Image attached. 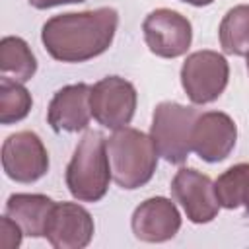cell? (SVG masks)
I'll use <instances>...</instances> for the list:
<instances>
[{
	"label": "cell",
	"mask_w": 249,
	"mask_h": 249,
	"mask_svg": "<svg viewBox=\"0 0 249 249\" xmlns=\"http://www.w3.org/2000/svg\"><path fill=\"white\" fill-rule=\"evenodd\" d=\"M2 167L16 183H35L49 171V152L35 132L19 130L2 144Z\"/></svg>",
	"instance_id": "8"
},
{
	"label": "cell",
	"mask_w": 249,
	"mask_h": 249,
	"mask_svg": "<svg viewBox=\"0 0 249 249\" xmlns=\"http://www.w3.org/2000/svg\"><path fill=\"white\" fill-rule=\"evenodd\" d=\"M56 202L47 195L16 193L6 202V214L29 237H45V228Z\"/></svg>",
	"instance_id": "14"
},
{
	"label": "cell",
	"mask_w": 249,
	"mask_h": 249,
	"mask_svg": "<svg viewBox=\"0 0 249 249\" xmlns=\"http://www.w3.org/2000/svg\"><path fill=\"white\" fill-rule=\"evenodd\" d=\"M33 99L27 88L8 76L0 78V123L14 124L23 121L31 111Z\"/></svg>",
	"instance_id": "17"
},
{
	"label": "cell",
	"mask_w": 249,
	"mask_h": 249,
	"mask_svg": "<svg viewBox=\"0 0 249 249\" xmlns=\"http://www.w3.org/2000/svg\"><path fill=\"white\" fill-rule=\"evenodd\" d=\"M185 4H191V6H196V8H202V6H210L214 0H181Z\"/></svg>",
	"instance_id": "21"
},
{
	"label": "cell",
	"mask_w": 249,
	"mask_h": 249,
	"mask_svg": "<svg viewBox=\"0 0 249 249\" xmlns=\"http://www.w3.org/2000/svg\"><path fill=\"white\" fill-rule=\"evenodd\" d=\"M0 72L18 82H27L37 72V58L29 45L16 35H6L0 41Z\"/></svg>",
	"instance_id": "15"
},
{
	"label": "cell",
	"mask_w": 249,
	"mask_h": 249,
	"mask_svg": "<svg viewBox=\"0 0 249 249\" xmlns=\"http://www.w3.org/2000/svg\"><path fill=\"white\" fill-rule=\"evenodd\" d=\"M144 41L148 49L161 58L183 56L193 41L191 21L169 8H158L150 12L142 21Z\"/></svg>",
	"instance_id": "7"
},
{
	"label": "cell",
	"mask_w": 249,
	"mask_h": 249,
	"mask_svg": "<svg viewBox=\"0 0 249 249\" xmlns=\"http://www.w3.org/2000/svg\"><path fill=\"white\" fill-rule=\"evenodd\" d=\"M249 181V163H237L226 169L216 181H214V191L216 198L222 208L233 210L241 206L243 191Z\"/></svg>",
	"instance_id": "18"
},
{
	"label": "cell",
	"mask_w": 249,
	"mask_h": 249,
	"mask_svg": "<svg viewBox=\"0 0 249 249\" xmlns=\"http://www.w3.org/2000/svg\"><path fill=\"white\" fill-rule=\"evenodd\" d=\"M78 2H86V0H29V4L37 10H47V8H54L62 4H78Z\"/></svg>",
	"instance_id": "20"
},
{
	"label": "cell",
	"mask_w": 249,
	"mask_h": 249,
	"mask_svg": "<svg viewBox=\"0 0 249 249\" xmlns=\"http://www.w3.org/2000/svg\"><path fill=\"white\" fill-rule=\"evenodd\" d=\"M115 8H95L53 16L43 23L41 41L47 53L60 62H86L103 54L117 33Z\"/></svg>",
	"instance_id": "1"
},
{
	"label": "cell",
	"mask_w": 249,
	"mask_h": 249,
	"mask_svg": "<svg viewBox=\"0 0 249 249\" xmlns=\"http://www.w3.org/2000/svg\"><path fill=\"white\" fill-rule=\"evenodd\" d=\"M93 218L78 202H56L49 216L45 237L54 249H82L93 237Z\"/></svg>",
	"instance_id": "11"
},
{
	"label": "cell",
	"mask_w": 249,
	"mask_h": 249,
	"mask_svg": "<svg viewBox=\"0 0 249 249\" xmlns=\"http://www.w3.org/2000/svg\"><path fill=\"white\" fill-rule=\"evenodd\" d=\"M136 88L121 76H107L91 86V117L105 128L119 130L128 126L136 111Z\"/></svg>",
	"instance_id": "6"
},
{
	"label": "cell",
	"mask_w": 249,
	"mask_h": 249,
	"mask_svg": "<svg viewBox=\"0 0 249 249\" xmlns=\"http://www.w3.org/2000/svg\"><path fill=\"white\" fill-rule=\"evenodd\" d=\"M107 156L113 181L119 187L132 191L146 185L154 177L160 154L150 134L124 126L107 138Z\"/></svg>",
	"instance_id": "3"
},
{
	"label": "cell",
	"mask_w": 249,
	"mask_h": 249,
	"mask_svg": "<svg viewBox=\"0 0 249 249\" xmlns=\"http://www.w3.org/2000/svg\"><path fill=\"white\" fill-rule=\"evenodd\" d=\"M230 80V64L216 51L191 53L181 66V86L195 105L216 101Z\"/></svg>",
	"instance_id": "5"
},
{
	"label": "cell",
	"mask_w": 249,
	"mask_h": 249,
	"mask_svg": "<svg viewBox=\"0 0 249 249\" xmlns=\"http://www.w3.org/2000/svg\"><path fill=\"white\" fill-rule=\"evenodd\" d=\"M91 86L70 84L60 88L47 109V121L54 132H78L88 128L91 119L89 107Z\"/></svg>",
	"instance_id": "13"
},
{
	"label": "cell",
	"mask_w": 249,
	"mask_h": 249,
	"mask_svg": "<svg viewBox=\"0 0 249 249\" xmlns=\"http://www.w3.org/2000/svg\"><path fill=\"white\" fill-rule=\"evenodd\" d=\"M247 72H249V54H247Z\"/></svg>",
	"instance_id": "23"
},
{
	"label": "cell",
	"mask_w": 249,
	"mask_h": 249,
	"mask_svg": "<svg viewBox=\"0 0 249 249\" xmlns=\"http://www.w3.org/2000/svg\"><path fill=\"white\" fill-rule=\"evenodd\" d=\"M130 228L134 237L140 241L163 243L173 239L181 230V214L169 198L152 196L134 208Z\"/></svg>",
	"instance_id": "12"
},
{
	"label": "cell",
	"mask_w": 249,
	"mask_h": 249,
	"mask_svg": "<svg viewBox=\"0 0 249 249\" xmlns=\"http://www.w3.org/2000/svg\"><path fill=\"white\" fill-rule=\"evenodd\" d=\"M171 193L193 224H208L218 216L214 181L198 169L181 167L171 181Z\"/></svg>",
	"instance_id": "9"
},
{
	"label": "cell",
	"mask_w": 249,
	"mask_h": 249,
	"mask_svg": "<svg viewBox=\"0 0 249 249\" xmlns=\"http://www.w3.org/2000/svg\"><path fill=\"white\" fill-rule=\"evenodd\" d=\"M235 142H237V126L228 113L222 111L198 113L193 126L191 146L200 160L208 163L224 161L235 148Z\"/></svg>",
	"instance_id": "10"
},
{
	"label": "cell",
	"mask_w": 249,
	"mask_h": 249,
	"mask_svg": "<svg viewBox=\"0 0 249 249\" xmlns=\"http://www.w3.org/2000/svg\"><path fill=\"white\" fill-rule=\"evenodd\" d=\"M25 233L21 231V228L6 214L0 220V247L4 249H18L21 245V237Z\"/></svg>",
	"instance_id": "19"
},
{
	"label": "cell",
	"mask_w": 249,
	"mask_h": 249,
	"mask_svg": "<svg viewBox=\"0 0 249 249\" xmlns=\"http://www.w3.org/2000/svg\"><path fill=\"white\" fill-rule=\"evenodd\" d=\"M66 187L80 202H97L107 195L113 179L107 156V138L97 130H88L78 142L66 165Z\"/></svg>",
	"instance_id": "2"
},
{
	"label": "cell",
	"mask_w": 249,
	"mask_h": 249,
	"mask_svg": "<svg viewBox=\"0 0 249 249\" xmlns=\"http://www.w3.org/2000/svg\"><path fill=\"white\" fill-rule=\"evenodd\" d=\"M198 111L177 101H161L152 115L150 136L158 154L173 165L183 163L193 152L191 136Z\"/></svg>",
	"instance_id": "4"
},
{
	"label": "cell",
	"mask_w": 249,
	"mask_h": 249,
	"mask_svg": "<svg viewBox=\"0 0 249 249\" xmlns=\"http://www.w3.org/2000/svg\"><path fill=\"white\" fill-rule=\"evenodd\" d=\"M218 37L226 54H249V4H239L226 12L218 27Z\"/></svg>",
	"instance_id": "16"
},
{
	"label": "cell",
	"mask_w": 249,
	"mask_h": 249,
	"mask_svg": "<svg viewBox=\"0 0 249 249\" xmlns=\"http://www.w3.org/2000/svg\"><path fill=\"white\" fill-rule=\"evenodd\" d=\"M241 206H245V210H247V214H249V181H247V187H245V191H243Z\"/></svg>",
	"instance_id": "22"
}]
</instances>
